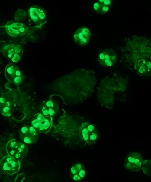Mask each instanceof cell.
<instances>
[{
  "instance_id": "cell-1",
  "label": "cell",
  "mask_w": 151,
  "mask_h": 182,
  "mask_svg": "<svg viewBox=\"0 0 151 182\" xmlns=\"http://www.w3.org/2000/svg\"><path fill=\"white\" fill-rule=\"evenodd\" d=\"M97 83L96 75L94 70L77 69L60 79L59 90L61 96L66 104H81L92 95Z\"/></svg>"
},
{
  "instance_id": "cell-2",
  "label": "cell",
  "mask_w": 151,
  "mask_h": 182,
  "mask_svg": "<svg viewBox=\"0 0 151 182\" xmlns=\"http://www.w3.org/2000/svg\"><path fill=\"white\" fill-rule=\"evenodd\" d=\"M120 47L124 62L139 72L151 71V36L134 35Z\"/></svg>"
},
{
  "instance_id": "cell-3",
  "label": "cell",
  "mask_w": 151,
  "mask_h": 182,
  "mask_svg": "<svg viewBox=\"0 0 151 182\" xmlns=\"http://www.w3.org/2000/svg\"><path fill=\"white\" fill-rule=\"evenodd\" d=\"M127 78L116 73L106 76L97 87L96 97L100 105L108 110L112 109L115 103V96L127 88Z\"/></svg>"
},
{
  "instance_id": "cell-4",
  "label": "cell",
  "mask_w": 151,
  "mask_h": 182,
  "mask_svg": "<svg viewBox=\"0 0 151 182\" xmlns=\"http://www.w3.org/2000/svg\"><path fill=\"white\" fill-rule=\"evenodd\" d=\"M8 154L21 161L27 155L28 152L27 146L24 143L16 139L9 140L6 146Z\"/></svg>"
},
{
  "instance_id": "cell-5",
  "label": "cell",
  "mask_w": 151,
  "mask_h": 182,
  "mask_svg": "<svg viewBox=\"0 0 151 182\" xmlns=\"http://www.w3.org/2000/svg\"><path fill=\"white\" fill-rule=\"evenodd\" d=\"M31 124L41 133H46L51 129L53 126L52 117L45 116L40 112L33 117Z\"/></svg>"
},
{
  "instance_id": "cell-6",
  "label": "cell",
  "mask_w": 151,
  "mask_h": 182,
  "mask_svg": "<svg viewBox=\"0 0 151 182\" xmlns=\"http://www.w3.org/2000/svg\"><path fill=\"white\" fill-rule=\"evenodd\" d=\"M21 161L9 155L3 157L0 161L1 170L5 174L13 175L17 173L21 167Z\"/></svg>"
},
{
  "instance_id": "cell-7",
  "label": "cell",
  "mask_w": 151,
  "mask_h": 182,
  "mask_svg": "<svg viewBox=\"0 0 151 182\" xmlns=\"http://www.w3.org/2000/svg\"><path fill=\"white\" fill-rule=\"evenodd\" d=\"M39 132L32 125H25L20 130L19 135L22 142L28 144H34L37 141Z\"/></svg>"
},
{
  "instance_id": "cell-8",
  "label": "cell",
  "mask_w": 151,
  "mask_h": 182,
  "mask_svg": "<svg viewBox=\"0 0 151 182\" xmlns=\"http://www.w3.org/2000/svg\"><path fill=\"white\" fill-rule=\"evenodd\" d=\"M2 51L3 55L8 59L14 62L19 61L23 52L21 46L16 44H11L4 46Z\"/></svg>"
},
{
  "instance_id": "cell-9",
  "label": "cell",
  "mask_w": 151,
  "mask_h": 182,
  "mask_svg": "<svg viewBox=\"0 0 151 182\" xmlns=\"http://www.w3.org/2000/svg\"><path fill=\"white\" fill-rule=\"evenodd\" d=\"M5 74L7 79L16 85L21 84L24 77L19 68L12 63L8 64L6 66Z\"/></svg>"
},
{
  "instance_id": "cell-10",
  "label": "cell",
  "mask_w": 151,
  "mask_h": 182,
  "mask_svg": "<svg viewBox=\"0 0 151 182\" xmlns=\"http://www.w3.org/2000/svg\"><path fill=\"white\" fill-rule=\"evenodd\" d=\"M143 162L142 156L140 153L132 152L129 154L126 158L124 166L133 172L139 171Z\"/></svg>"
},
{
  "instance_id": "cell-11",
  "label": "cell",
  "mask_w": 151,
  "mask_h": 182,
  "mask_svg": "<svg viewBox=\"0 0 151 182\" xmlns=\"http://www.w3.org/2000/svg\"><path fill=\"white\" fill-rule=\"evenodd\" d=\"M6 32L11 36L14 37H21L26 34L28 28L23 23L8 22L5 25Z\"/></svg>"
},
{
  "instance_id": "cell-12",
  "label": "cell",
  "mask_w": 151,
  "mask_h": 182,
  "mask_svg": "<svg viewBox=\"0 0 151 182\" xmlns=\"http://www.w3.org/2000/svg\"><path fill=\"white\" fill-rule=\"evenodd\" d=\"M117 56L114 50L108 49L101 51L98 55V60L101 66L104 67H110L116 63Z\"/></svg>"
},
{
  "instance_id": "cell-13",
  "label": "cell",
  "mask_w": 151,
  "mask_h": 182,
  "mask_svg": "<svg viewBox=\"0 0 151 182\" xmlns=\"http://www.w3.org/2000/svg\"><path fill=\"white\" fill-rule=\"evenodd\" d=\"M59 106L57 102L53 99L44 101L40 104V112L44 115L53 117L59 113Z\"/></svg>"
},
{
  "instance_id": "cell-14",
  "label": "cell",
  "mask_w": 151,
  "mask_h": 182,
  "mask_svg": "<svg viewBox=\"0 0 151 182\" xmlns=\"http://www.w3.org/2000/svg\"><path fill=\"white\" fill-rule=\"evenodd\" d=\"M28 13L32 20L37 24L42 25L46 21L45 11L40 7L36 5L32 6L28 10Z\"/></svg>"
},
{
  "instance_id": "cell-15",
  "label": "cell",
  "mask_w": 151,
  "mask_h": 182,
  "mask_svg": "<svg viewBox=\"0 0 151 182\" xmlns=\"http://www.w3.org/2000/svg\"><path fill=\"white\" fill-rule=\"evenodd\" d=\"M91 35L89 29L85 27L78 28L75 32L74 35V41L79 46H83L88 42Z\"/></svg>"
},
{
  "instance_id": "cell-16",
  "label": "cell",
  "mask_w": 151,
  "mask_h": 182,
  "mask_svg": "<svg viewBox=\"0 0 151 182\" xmlns=\"http://www.w3.org/2000/svg\"><path fill=\"white\" fill-rule=\"evenodd\" d=\"M70 176L74 181L79 182L85 177L86 171L83 165L80 163H77L73 165L71 168Z\"/></svg>"
},
{
  "instance_id": "cell-17",
  "label": "cell",
  "mask_w": 151,
  "mask_h": 182,
  "mask_svg": "<svg viewBox=\"0 0 151 182\" xmlns=\"http://www.w3.org/2000/svg\"><path fill=\"white\" fill-rule=\"evenodd\" d=\"M112 3L111 0H99L94 4L93 8L97 13L104 14L109 10Z\"/></svg>"
},
{
  "instance_id": "cell-18",
  "label": "cell",
  "mask_w": 151,
  "mask_h": 182,
  "mask_svg": "<svg viewBox=\"0 0 151 182\" xmlns=\"http://www.w3.org/2000/svg\"><path fill=\"white\" fill-rule=\"evenodd\" d=\"M143 172L149 176H151V160H146L144 161L142 167Z\"/></svg>"
},
{
  "instance_id": "cell-19",
  "label": "cell",
  "mask_w": 151,
  "mask_h": 182,
  "mask_svg": "<svg viewBox=\"0 0 151 182\" xmlns=\"http://www.w3.org/2000/svg\"><path fill=\"white\" fill-rule=\"evenodd\" d=\"M89 132L88 130L86 125V122H84L82 124L81 128L80 135L81 138L85 141L88 142V137Z\"/></svg>"
},
{
  "instance_id": "cell-20",
  "label": "cell",
  "mask_w": 151,
  "mask_h": 182,
  "mask_svg": "<svg viewBox=\"0 0 151 182\" xmlns=\"http://www.w3.org/2000/svg\"><path fill=\"white\" fill-rule=\"evenodd\" d=\"M98 135L97 130L90 133L88 137V143H92L95 142L98 138Z\"/></svg>"
}]
</instances>
